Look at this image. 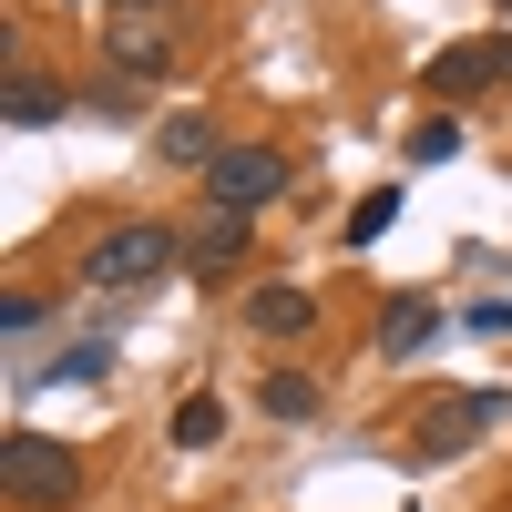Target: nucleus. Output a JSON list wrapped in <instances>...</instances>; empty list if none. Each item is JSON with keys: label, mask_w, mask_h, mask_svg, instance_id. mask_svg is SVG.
Listing matches in <instances>:
<instances>
[{"label": "nucleus", "mask_w": 512, "mask_h": 512, "mask_svg": "<svg viewBox=\"0 0 512 512\" xmlns=\"http://www.w3.org/2000/svg\"><path fill=\"white\" fill-rule=\"evenodd\" d=\"M502 11H512V0H502Z\"/></svg>", "instance_id": "obj_22"}, {"label": "nucleus", "mask_w": 512, "mask_h": 512, "mask_svg": "<svg viewBox=\"0 0 512 512\" xmlns=\"http://www.w3.org/2000/svg\"><path fill=\"white\" fill-rule=\"evenodd\" d=\"M82 103H93V113H113V123H123V113L144 103V82H123V72H103V82H93V93H82Z\"/></svg>", "instance_id": "obj_17"}, {"label": "nucleus", "mask_w": 512, "mask_h": 512, "mask_svg": "<svg viewBox=\"0 0 512 512\" xmlns=\"http://www.w3.org/2000/svg\"><path fill=\"white\" fill-rule=\"evenodd\" d=\"M154 154L164 164H185V175H216V123H205V113H175V123H164V134H154Z\"/></svg>", "instance_id": "obj_8"}, {"label": "nucleus", "mask_w": 512, "mask_h": 512, "mask_svg": "<svg viewBox=\"0 0 512 512\" xmlns=\"http://www.w3.org/2000/svg\"><path fill=\"white\" fill-rule=\"evenodd\" d=\"M492 82H512V31H492Z\"/></svg>", "instance_id": "obj_20"}, {"label": "nucleus", "mask_w": 512, "mask_h": 512, "mask_svg": "<svg viewBox=\"0 0 512 512\" xmlns=\"http://www.w3.org/2000/svg\"><path fill=\"white\" fill-rule=\"evenodd\" d=\"M0 492H11L21 512H72V502H82V461H72V441H52V431H11V441H0Z\"/></svg>", "instance_id": "obj_2"}, {"label": "nucleus", "mask_w": 512, "mask_h": 512, "mask_svg": "<svg viewBox=\"0 0 512 512\" xmlns=\"http://www.w3.org/2000/svg\"><path fill=\"white\" fill-rule=\"evenodd\" d=\"M103 369H113V349H103V338H62V349L41 359L31 379H41V390H62V379H103Z\"/></svg>", "instance_id": "obj_13"}, {"label": "nucleus", "mask_w": 512, "mask_h": 512, "mask_svg": "<svg viewBox=\"0 0 512 512\" xmlns=\"http://www.w3.org/2000/svg\"><path fill=\"white\" fill-rule=\"evenodd\" d=\"M431 93H492V41H461L431 62Z\"/></svg>", "instance_id": "obj_12"}, {"label": "nucleus", "mask_w": 512, "mask_h": 512, "mask_svg": "<svg viewBox=\"0 0 512 512\" xmlns=\"http://www.w3.org/2000/svg\"><path fill=\"white\" fill-rule=\"evenodd\" d=\"M103 62H113L123 82H164V72H175V31H164V21H134V11H113Z\"/></svg>", "instance_id": "obj_6"}, {"label": "nucleus", "mask_w": 512, "mask_h": 512, "mask_svg": "<svg viewBox=\"0 0 512 512\" xmlns=\"http://www.w3.org/2000/svg\"><path fill=\"white\" fill-rule=\"evenodd\" d=\"M256 256V216H226V205H205L185 226V277H236Z\"/></svg>", "instance_id": "obj_5"}, {"label": "nucleus", "mask_w": 512, "mask_h": 512, "mask_svg": "<svg viewBox=\"0 0 512 512\" xmlns=\"http://www.w3.org/2000/svg\"><path fill=\"white\" fill-rule=\"evenodd\" d=\"M246 328H256V338H308V328H318V287H287V277L246 287Z\"/></svg>", "instance_id": "obj_7"}, {"label": "nucleus", "mask_w": 512, "mask_h": 512, "mask_svg": "<svg viewBox=\"0 0 512 512\" xmlns=\"http://www.w3.org/2000/svg\"><path fill=\"white\" fill-rule=\"evenodd\" d=\"M451 154H461V123H451V113H431V123L410 134V164H451Z\"/></svg>", "instance_id": "obj_16"}, {"label": "nucleus", "mask_w": 512, "mask_h": 512, "mask_svg": "<svg viewBox=\"0 0 512 512\" xmlns=\"http://www.w3.org/2000/svg\"><path fill=\"white\" fill-rule=\"evenodd\" d=\"M62 113H72V93H62L52 72L21 62V72H11V123H21V134H41V123H62Z\"/></svg>", "instance_id": "obj_9"}, {"label": "nucleus", "mask_w": 512, "mask_h": 512, "mask_svg": "<svg viewBox=\"0 0 512 512\" xmlns=\"http://www.w3.org/2000/svg\"><path fill=\"white\" fill-rule=\"evenodd\" d=\"M502 420V400L492 390H441V400H420V420H410V461H461L482 431Z\"/></svg>", "instance_id": "obj_3"}, {"label": "nucleus", "mask_w": 512, "mask_h": 512, "mask_svg": "<svg viewBox=\"0 0 512 512\" xmlns=\"http://www.w3.org/2000/svg\"><path fill=\"white\" fill-rule=\"evenodd\" d=\"M164 267H185V236L164 226V216H134V226H103L93 246H82V287H103V297H134V287H154Z\"/></svg>", "instance_id": "obj_1"}, {"label": "nucleus", "mask_w": 512, "mask_h": 512, "mask_svg": "<svg viewBox=\"0 0 512 512\" xmlns=\"http://www.w3.org/2000/svg\"><path fill=\"white\" fill-rule=\"evenodd\" d=\"M216 441H226V400H216V390H195V400L175 410V451H216Z\"/></svg>", "instance_id": "obj_14"}, {"label": "nucleus", "mask_w": 512, "mask_h": 512, "mask_svg": "<svg viewBox=\"0 0 512 512\" xmlns=\"http://www.w3.org/2000/svg\"><path fill=\"white\" fill-rule=\"evenodd\" d=\"M390 216H400V185L359 195V205H349V246H379V236H390Z\"/></svg>", "instance_id": "obj_15"}, {"label": "nucleus", "mask_w": 512, "mask_h": 512, "mask_svg": "<svg viewBox=\"0 0 512 512\" xmlns=\"http://www.w3.org/2000/svg\"><path fill=\"white\" fill-rule=\"evenodd\" d=\"M41 318H52V308H41V297H31V287H11V297H0V328H11V338H31Z\"/></svg>", "instance_id": "obj_18"}, {"label": "nucleus", "mask_w": 512, "mask_h": 512, "mask_svg": "<svg viewBox=\"0 0 512 512\" xmlns=\"http://www.w3.org/2000/svg\"><path fill=\"white\" fill-rule=\"evenodd\" d=\"M461 328H472V338H502V328H512V297H472V318H461Z\"/></svg>", "instance_id": "obj_19"}, {"label": "nucleus", "mask_w": 512, "mask_h": 512, "mask_svg": "<svg viewBox=\"0 0 512 512\" xmlns=\"http://www.w3.org/2000/svg\"><path fill=\"white\" fill-rule=\"evenodd\" d=\"M287 195V154L277 144H226L216 175H205V205H226V216H267Z\"/></svg>", "instance_id": "obj_4"}, {"label": "nucleus", "mask_w": 512, "mask_h": 512, "mask_svg": "<svg viewBox=\"0 0 512 512\" xmlns=\"http://www.w3.org/2000/svg\"><path fill=\"white\" fill-rule=\"evenodd\" d=\"M123 11H134V21H164V0H123Z\"/></svg>", "instance_id": "obj_21"}, {"label": "nucleus", "mask_w": 512, "mask_h": 512, "mask_svg": "<svg viewBox=\"0 0 512 512\" xmlns=\"http://www.w3.org/2000/svg\"><path fill=\"white\" fill-rule=\"evenodd\" d=\"M431 328H441L431 297H400V308L379 318V359H420V349H431Z\"/></svg>", "instance_id": "obj_10"}, {"label": "nucleus", "mask_w": 512, "mask_h": 512, "mask_svg": "<svg viewBox=\"0 0 512 512\" xmlns=\"http://www.w3.org/2000/svg\"><path fill=\"white\" fill-rule=\"evenodd\" d=\"M256 410H267V420H318V379L308 369H267V379H256Z\"/></svg>", "instance_id": "obj_11"}]
</instances>
